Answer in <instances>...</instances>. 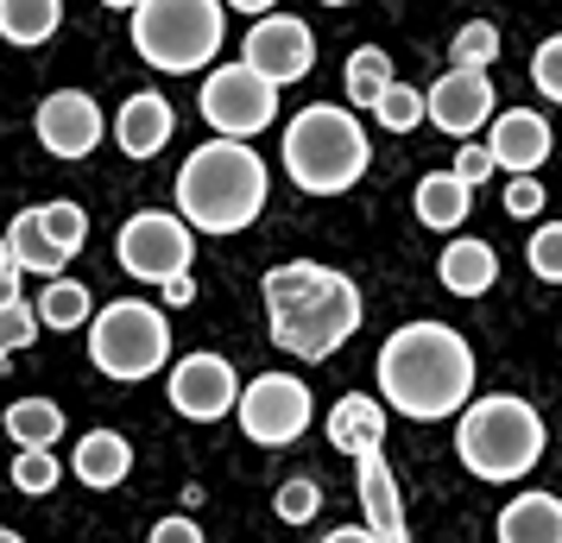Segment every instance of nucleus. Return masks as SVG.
I'll return each mask as SVG.
<instances>
[{
    "label": "nucleus",
    "mask_w": 562,
    "mask_h": 543,
    "mask_svg": "<svg viewBox=\"0 0 562 543\" xmlns=\"http://www.w3.org/2000/svg\"><path fill=\"white\" fill-rule=\"evenodd\" d=\"M380 398L411 423H449L474 405V348L449 323H405L380 348Z\"/></svg>",
    "instance_id": "obj_1"
},
{
    "label": "nucleus",
    "mask_w": 562,
    "mask_h": 543,
    "mask_svg": "<svg viewBox=\"0 0 562 543\" xmlns=\"http://www.w3.org/2000/svg\"><path fill=\"white\" fill-rule=\"evenodd\" d=\"M266 316H272V348L297 361H329L341 341L360 329V291L316 259H291L266 272Z\"/></svg>",
    "instance_id": "obj_2"
},
{
    "label": "nucleus",
    "mask_w": 562,
    "mask_h": 543,
    "mask_svg": "<svg viewBox=\"0 0 562 543\" xmlns=\"http://www.w3.org/2000/svg\"><path fill=\"white\" fill-rule=\"evenodd\" d=\"M266 208V158L247 139H209L178 171V215L196 234H240Z\"/></svg>",
    "instance_id": "obj_3"
},
{
    "label": "nucleus",
    "mask_w": 562,
    "mask_h": 543,
    "mask_svg": "<svg viewBox=\"0 0 562 543\" xmlns=\"http://www.w3.org/2000/svg\"><path fill=\"white\" fill-rule=\"evenodd\" d=\"M373 165V146H367V127L355 121V108L316 102L304 108L291 127H284V171L297 190L310 196H341L355 190Z\"/></svg>",
    "instance_id": "obj_4"
},
{
    "label": "nucleus",
    "mask_w": 562,
    "mask_h": 543,
    "mask_svg": "<svg viewBox=\"0 0 562 543\" xmlns=\"http://www.w3.org/2000/svg\"><path fill=\"white\" fill-rule=\"evenodd\" d=\"M456 455L474 480H525L543 455V417H537L531 398L518 392H493V398H474L456 423Z\"/></svg>",
    "instance_id": "obj_5"
},
{
    "label": "nucleus",
    "mask_w": 562,
    "mask_h": 543,
    "mask_svg": "<svg viewBox=\"0 0 562 543\" xmlns=\"http://www.w3.org/2000/svg\"><path fill=\"white\" fill-rule=\"evenodd\" d=\"M222 7L228 0H146V7H133V52L165 77H196L215 64L222 38H228Z\"/></svg>",
    "instance_id": "obj_6"
},
{
    "label": "nucleus",
    "mask_w": 562,
    "mask_h": 543,
    "mask_svg": "<svg viewBox=\"0 0 562 543\" xmlns=\"http://www.w3.org/2000/svg\"><path fill=\"white\" fill-rule=\"evenodd\" d=\"M89 361L102 366L108 380H153L171 361V316L139 304V297H121V304H102L95 323H89Z\"/></svg>",
    "instance_id": "obj_7"
},
{
    "label": "nucleus",
    "mask_w": 562,
    "mask_h": 543,
    "mask_svg": "<svg viewBox=\"0 0 562 543\" xmlns=\"http://www.w3.org/2000/svg\"><path fill=\"white\" fill-rule=\"evenodd\" d=\"M190 253H196V240H190V222L183 215H165V208H139L121 240H114V259H121V272L139 279V285H171L190 272Z\"/></svg>",
    "instance_id": "obj_8"
},
{
    "label": "nucleus",
    "mask_w": 562,
    "mask_h": 543,
    "mask_svg": "<svg viewBox=\"0 0 562 543\" xmlns=\"http://www.w3.org/2000/svg\"><path fill=\"white\" fill-rule=\"evenodd\" d=\"M203 121L222 139H254L279 121V82L259 77L254 64H222L203 77Z\"/></svg>",
    "instance_id": "obj_9"
},
{
    "label": "nucleus",
    "mask_w": 562,
    "mask_h": 543,
    "mask_svg": "<svg viewBox=\"0 0 562 543\" xmlns=\"http://www.w3.org/2000/svg\"><path fill=\"white\" fill-rule=\"evenodd\" d=\"M234 417H240L247 442L284 449V442H297L310 430V386L297 380V373H259V380H247Z\"/></svg>",
    "instance_id": "obj_10"
},
{
    "label": "nucleus",
    "mask_w": 562,
    "mask_h": 543,
    "mask_svg": "<svg viewBox=\"0 0 562 543\" xmlns=\"http://www.w3.org/2000/svg\"><path fill=\"white\" fill-rule=\"evenodd\" d=\"M240 64H254L259 77H272L284 89V82H297V77L316 70V32H310L297 13H266V20H254V32H247Z\"/></svg>",
    "instance_id": "obj_11"
},
{
    "label": "nucleus",
    "mask_w": 562,
    "mask_h": 543,
    "mask_svg": "<svg viewBox=\"0 0 562 543\" xmlns=\"http://www.w3.org/2000/svg\"><path fill=\"white\" fill-rule=\"evenodd\" d=\"M32 127H38V146L52 158H89L95 146H102L108 133V114L95 108V95H82V89H57V95H45L38 102V114H32Z\"/></svg>",
    "instance_id": "obj_12"
},
{
    "label": "nucleus",
    "mask_w": 562,
    "mask_h": 543,
    "mask_svg": "<svg viewBox=\"0 0 562 543\" xmlns=\"http://www.w3.org/2000/svg\"><path fill=\"white\" fill-rule=\"evenodd\" d=\"M234 405H240V373L222 354H183L171 366V411L178 417L209 423V417H228Z\"/></svg>",
    "instance_id": "obj_13"
},
{
    "label": "nucleus",
    "mask_w": 562,
    "mask_h": 543,
    "mask_svg": "<svg viewBox=\"0 0 562 543\" xmlns=\"http://www.w3.org/2000/svg\"><path fill=\"white\" fill-rule=\"evenodd\" d=\"M493 121V77L486 70H442V77L430 82V127L456 133V139H468L474 127H486Z\"/></svg>",
    "instance_id": "obj_14"
},
{
    "label": "nucleus",
    "mask_w": 562,
    "mask_h": 543,
    "mask_svg": "<svg viewBox=\"0 0 562 543\" xmlns=\"http://www.w3.org/2000/svg\"><path fill=\"white\" fill-rule=\"evenodd\" d=\"M486 146H493V158H499V171L537 178V165H550L557 133H550V121H543L537 108H506V114L493 121V133H486Z\"/></svg>",
    "instance_id": "obj_15"
},
{
    "label": "nucleus",
    "mask_w": 562,
    "mask_h": 543,
    "mask_svg": "<svg viewBox=\"0 0 562 543\" xmlns=\"http://www.w3.org/2000/svg\"><path fill=\"white\" fill-rule=\"evenodd\" d=\"M360 524L380 543H411L405 531V499H398V474L385 467V455H360Z\"/></svg>",
    "instance_id": "obj_16"
},
{
    "label": "nucleus",
    "mask_w": 562,
    "mask_h": 543,
    "mask_svg": "<svg viewBox=\"0 0 562 543\" xmlns=\"http://www.w3.org/2000/svg\"><path fill=\"white\" fill-rule=\"evenodd\" d=\"M171 102L165 95H153V89H139V95H127V108L114 114V139H121V152L127 158H158L165 152V139H171Z\"/></svg>",
    "instance_id": "obj_17"
},
{
    "label": "nucleus",
    "mask_w": 562,
    "mask_h": 543,
    "mask_svg": "<svg viewBox=\"0 0 562 543\" xmlns=\"http://www.w3.org/2000/svg\"><path fill=\"white\" fill-rule=\"evenodd\" d=\"M436 279H442L449 297H486L493 279H499V253L486 240H474V234H456L442 247V259H436Z\"/></svg>",
    "instance_id": "obj_18"
},
{
    "label": "nucleus",
    "mask_w": 562,
    "mask_h": 543,
    "mask_svg": "<svg viewBox=\"0 0 562 543\" xmlns=\"http://www.w3.org/2000/svg\"><path fill=\"white\" fill-rule=\"evenodd\" d=\"M385 398H360V392H348V398H335V411H329V442L341 449V455H380V442H385Z\"/></svg>",
    "instance_id": "obj_19"
},
{
    "label": "nucleus",
    "mask_w": 562,
    "mask_h": 543,
    "mask_svg": "<svg viewBox=\"0 0 562 543\" xmlns=\"http://www.w3.org/2000/svg\"><path fill=\"white\" fill-rule=\"evenodd\" d=\"M417 222L424 228H436V234H456L468 215H474V183L468 178H456V171H430V178L417 183Z\"/></svg>",
    "instance_id": "obj_20"
},
{
    "label": "nucleus",
    "mask_w": 562,
    "mask_h": 543,
    "mask_svg": "<svg viewBox=\"0 0 562 543\" xmlns=\"http://www.w3.org/2000/svg\"><path fill=\"white\" fill-rule=\"evenodd\" d=\"M70 474H77L82 487H95V493L121 487V480L133 474L127 437H121V430H89V437L77 442V462H70Z\"/></svg>",
    "instance_id": "obj_21"
},
{
    "label": "nucleus",
    "mask_w": 562,
    "mask_h": 543,
    "mask_svg": "<svg viewBox=\"0 0 562 543\" xmlns=\"http://www.w3.org/2000/svg\"><path fill=\"white\" fill-rule=\"evenodd\" d=\"M7 240H13L20 272H38L45 285H52V279H64L70 253H64V247L52 240V228H45V203H38V208H20V215H13V228H7Z\"/></svg>",
    "instance_id": "obj_22"
},
{
    "label": "nucleus",
    "mask_w": 562,
    "mask_h": 543,
    "mask_svg": "<svg viewBox=\"0 0 562 543\" xmlns=\"http://www.w3.org/2000/svg\"><path fill=\"white\" fill-rule=\"evenodd\" d=\"M499 543H562V499L557 493H518L499 512Z\"/></svg>",
    "instance_id": "obj_23"
},
{
    "label": "nucleus",
    "mask_w": 562,
    "mask_h": 543,
    "mask_svg": "<svg viewBox=\"0 0 562 543\" xmlns=\"http://www.w3.org/2000/svg\"><path fill=\"white\" fill-rule=\"evenodd\" d=\"M57 20H64V0H0V38L20 45V52L45 45L57 32Z\"/></svg>",
    "instance_id": "obj_24"
},
{
    "label": "nucleus",
    "mask_w": 562,
    "mask_h": 543,
    "mask_svg": "<svg viewBox=\"0 0 562 543\" xmlns=\"http://www.w3.org/2000/svg\"><path fill=\"white\" fill-rule=\"evenodd\" d=\"M341 82H348V108H380V95L398 82V70H392V57H385L380 45H360V52L348 57Z\"/></svg>",
    "instance_id": "obj_25"
},
{
    "label": "nucleus",
    "mask_w": 562,
    "mask_h": 543,
    "mask_svg": "<svg viewBox=\"0 0 562 543\" xmlns=\"http://www.w3.org/2000/svg\"><path fill=\"white\" fill-rule=\"evenodd\" d=\"M7 437L20 449H52L64 437V411L52 398H20V405H7Z\"/></svg>",
    "instance_id": "obj_26"
},
{
    "label": "nucleus",
    "mask_w": 562,
    "mask_h": 543,
    "mask_svg": "<svg viewBox=\"0 0 562 543\" xmlns=\"http://www.w3.org/2000/svg\"><path fill=\"white\" fill-rule=\"evenodd\" d=\"M89 316H95V304H89V291L77 279H52V285L38 291V323L45 329H82Z\"/></svg>",
    "instance_id": "obj_27"
},
{
    "label": "nucleus",
    "mask_w": 562,
    "mask_h": 543,
    "mask_svg": "<svg viewBox=\"0 0 562 543\" xmlns=\"http://www.w3.org/2000/svg\"><path fill=\"white\" fill-rule=\"evenodd\" d=\"M373 114H380V127L411 133V127H424V121H430V95H417L411 82H392V89L380 95V108H373Z\"/></svg>",
    "instance_id": "obj_28"
},
{
    "label": "nucleus",
    "mask_w": 562,
    "mask_h": 543,
    "mask_svg": "<svg viewBox=\"0 0 562 543\" xmlns=\"http://www.w3.org/2000/svg\"><path fill=\"white\" fill-rule=\"evenodd\" d=\"M456 70H486V64H499V26H486V20H468L456 32V52H449Z\"/></svg>",
    "instance_id": "obj_29"
},
{
    "label": "nucleus",
    "mask_w": 562,
    "mask_h": 543,
    "mask_svg": "<svg viewBox=\"0 0 562 543\" xmlns=\"http://www.w3.org/2000/svg\"><path fill=\"white\" fill-rule=\"evenodd\" d=\"M38 329H45V323H38V304H26V297H20V304H0V373H7V361H13Z\"/></svg>",
    "instance_id": "obj_30"
},
{
    "label": "nucleus",
    "mask_w": 562,
    "mask_h": 543,
    "mask_svg": "<svg viewBox=\"0 0 562 543\" xmlns=\"http://www.w3.org/2000/svg\"><path fill=\"white\" fill-rule=\"evenodd\" d=\"M525 259L543 285H562V222H537V234L525 240Z\"/></svg>",
    "instance_id": "obj_31"
},
{
    "label": "nucleus",
    "mask_w": 562,
    "mask_h": 543,
    "mask_svg": "<svg viewBox=\"0 0 562 543\" xmlns=\"http://www.w3.org/2000/svg\"><path fill=\"white\" fill-rule=\"evenodd\" d=\"M64 480V467L52 462V449H20L13 455V487L20 493H52Z\"/></svg>",
    "instance_id": "obj_32"
},
{
    "label": "nucleus",
    "mask_w": 562,
    "mask_h": 543,
    "mask_svg": "<svg viewBox=\"0 0 562 543\" xmlns=\"http://www.w3.org/2000/svg\"><path fill=\"white\" fill-rule=\"evenodd\" d=\"M45 228H52V240L64 247V253L77 259V247L89 240V215H82L70 196H57V203H45Z\"/></svg>",
    "instance_id": "obj_33"
},
{
    "label": "nucleus",
    "mask_w": 562,
    "mask_h": 543,
    "mask_svg": "<svg viewBox=\"0 0 562 543\" xmlns=\"http://www.w3.org/2000/svg\"><path fill=\"white\" fill-rule=\"evenodd\" d=\"M272 506H279L284 524H310V518L323 512V487H316V480H304V474H291V480L279 487V499H272Z\"/></svg>",
    "instance_id": "obj_34"
},
{
    "label": "nucleus",
    "mask_w": 562,
    "mask_h": 543,
    "mask_svg": "<svg viewBox=\"0 0 562 543\" xmlns=\"http://www.w3.org/2000/svg\"><path fill=\"white\" fill-rule=\"evenodd\" d=\"M531 82H537V95L562 102V32L557 38H543V45L531 52Z\"/></svg>",
    "instance_id": "obj_35"
},
{
    "label": "nucleus",
    "mask_w": 562,
    "mask_h": 543,
    "mask_svg": "<svg viewBox=\"0 0 562 543\" xmlns=\"http://www.w3.org/2000/svg\"><path fill=\"white\" fill-rule=\"evenodd\" d=\"M449 171H456V178H468L474 190H481V183L493 178V171H499V158H493V146H461Z\"/></svg>",
    "instance_id": "obj_36"
},
{
    "label": "nucleus",
    "mask_w": 562,
    "mask_h": 543,
    "mask_svg": "<svg viewBox=\"0 0 562 543\" xmlns=\"http://www.w3.org/2000/svg\"><path fill=\"white\" fill-rule=\"evenodd\" d=\"M506 215H518V222L543 215V183H537V178H512L506 183Z\"/></svg>",
    "instance_id": "obj_37"
},
{
    "label": "nucleus",
    "mask_w": 562,
    "mask_h": 543,
    "mask_svg": "<svg viewBox=\"0 0 562 543\" xmlns=\"http://www.w3.org/2000/svg\"><path fill=\"white\" fill-rule=\"evenodd\" d=\"M153 543H203V524L183 518V512H171V518H158L153 524Z\"/></svg>",
    "instance_id": "obj_38"
},
{
    "label": "nucleus",
    "mask_w": 562,
    "mask_h": 543,
    "mask_svg": "<svg viewBox=\"0 0 562 543\" xmlns=\"http://www.w3.org/2000/svg\"><path fill=\"white\" fill-rule=\"evenodd\" d=\"M0 304H20V259H13L7 234H0Z\"/></svg>",
    "instance_id": "obj_39"
},
{
    "label": "nucleus",
    "mask_w": 562,
    "mask_h": 543,
    "mask_svg": "<svg viewBox=\"0 0 562 543\" xmlns=\"http://www.w3.org/2000/svg\"><path fill=\"white\" fill-rule=\"evenodd\" d=\"M323 543H380V538H373L367 524H341V531H329V538H323Z\"/></svg>",
    "instance_id": "obj_40"
},
{
    "label": "nucleus",
    "mask_w": 562,
    "mask_h": 543,
    "mask_svg": "<svg viewBox=\"0 0 562 543\" xmlns=\"http://www.w3.org/2000/svg\"><path fill=\"white\" fill-rule=\"evenodd\" d=\"M190 297H196V279H190V272H183V279H171V285H165V304H190Z\"/></svg>",
    "instance_id": "obj_41"
},
{
    "label": "nucleus",
    "mask_w": 562,
    "mask_h": 543,
    "mask_svg": "<svg viewBox=\"0 0 562 543\" xmlns=\"http://www.w3.org/2000/svg\"><path fill=\"white\" fill-rule=\"evenodd\" d=\"M228 7H240V13H279V0H228Z\"/></svg>",
    "instance_id": "obj_42"
},
{
    "label": "nucleus",
    "mask_w": 562,
    "mask_h": 543,
    "mask_svg": "<svg viewBox=\"0 0 562 543\" xmlns=\"http://www.w3.org/2000/svg\"><path fill=\"white\" fill-rule=\"evenodd\" d=\"M102 7H121V13H133V7H146V0H102Z\"/></svg>",
    "instance_id": "obj_43"
},
{
    "label": "nucleus",
    "mask_w": 562,
    "mask_h": 543,
    "mask_svg": "<svg viewBox=\"0 0 562 543\" xmlns=\"http://www.w3.org/2000/svg\"><path fill=\"white\" fill-rule=\"evenodd\" d=\"M0 543H26V538H20V531H0Z\"/></svg>",
    "instance_id": "obj_44"
},
{
    "label": "nucleus",
    "mask_w": 562,
    "mask_h": 543,
    "mask_svg": "<svg viewBox=\"0 0 562 543\" xmlns=\"http://www.w3.org/2000/svg\"><path fill=\"white\" fill-rule=\"evenodd\" d=\"M323 7H355V0H323Z\"/></svg>",
    "instance_id": "obj_45"
}]
</instances>
